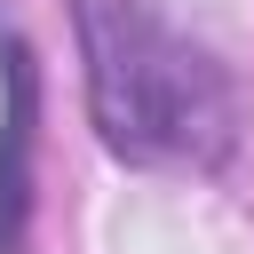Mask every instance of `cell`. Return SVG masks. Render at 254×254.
<instances>
[{
    "instance_id": "cell-2",
    "label": "cell",
    "mask_w": 254,
    "mask_h": 254,
    "mask_svg": "<svg viewBox=\"0 0 254 254\" xmlns=\"http://www.w3.org/2000/svg\"><path fill=\"white\" fill-rule=\"evenodd\" d=\"M0 254H24L32 222V127H40V64L16 24H0Z\"/></svg>"
},
{
    "instance_id": "cell-1",
    "label": "cell",
    "mask_w": 254,
    "mask_h": 254,
    "mask_svg": "<svg viewBox=\"0 0 254 254\" xmlns=\"http://www.w3.org/2000/svg\"><path fill=\"white\" fill-rule=\"evenodd\" d=\"M79 56H87V111L95 135L135 167H222L238 135L230 71L183 40L151 0H71Z\"/></svg>"
}]
</instances>
